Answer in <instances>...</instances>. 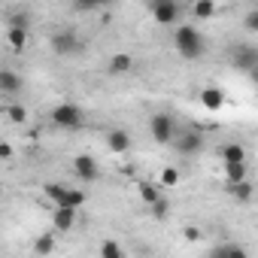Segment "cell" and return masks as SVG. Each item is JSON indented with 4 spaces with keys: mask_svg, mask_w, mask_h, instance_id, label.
Returning <instances> with one entry per match:
<instances>
[{
    "mask_svg": "<svg viewBox=\"0 0 258 258\" xmlns=\"http://www.w3.org/2000/svg\"><path fill=\"white\" fill-rule=\"evenodd\" d=\"M231 64H234L237 70L249 73V70L258 64V49H255V46H249V43H237V46L231 49Z\"/></svg>",
    "mask_w": 258,
    "mask_h": 258,
    "instance_id": "obj_5",
    "label": "cell"
},
{
    "mask_svg": "<svg viewBox=\"0 0 258 258\" xmlns=\"http://www.w3.org/2000/svg\"><path fill=\"white\" fill-rule=\"evenodd\" d=\"M225 179H228V185L246 179V161H225Z\"/></svg>",
    "mask_w": 258,
    "mask_h": 258,
    "instance_id": "obj_15",
    "label": "cell"
},
{
    "mask_svg": "<svg viewBox=\"0 0 258 258\" xmlns=\"http://www.w3.org/2000/svg\"><path fill=\"white\" fill-rule=\"evenodd\" d=\"M152 7V19L158 25H176L179 22V4L176 0H149Z\"/></svg>",
    "mask_w": 258,
    "mask_h": 258,
    "instance_id": "obj_4",
    "label": "cell"
},
{
    "mask_svg": "<svg viewBox=\"0 0 258 258\" xmlns=\"http://www.w3.org/2000/svg\"><path fill=\"white\" fill-rule=\"evenodd\" d=\"M106 146L121 155V152L131 149V137H127V131H109V134H106Z\"/></svg>",
    "mask_w": 258,
    "mask_h": 258,
    "instance_id": "obj_12",
    "label": "cell"
},
{
    "mask_svg": "<svg viewBox=\"0 0 258 258\" xmlns=\"http://www.w3.org/2000/svg\"><path fill=\"white\" fill-rule=\"evenodd\" d=\"M179 182V170L176 167H164L161 170V185H176Z\"/></svg>",
    "mask_w": 258,
    "mask_h": 258,
    "instance_id": "obj_25",
    "label": "cell"
},
{
    "mask_svg": "<svg viewBox=\"0 0 258 258\" xmlns=\"http://www.w3.org/2000/svg\"><path fill=\"white\" fill-rule=\"evenodd\" d=\"M201 106H204V109H213V112H219V109L225 106V91H222V88H216V85H207V88H201Z\"/></svg>",
    "mask_w": 258,
    "mask_h": 258,
    "instance_id": "obj_9",
    "label": "cell"
},
{
    "mask_svg": "<svg viewBox=\"0 0 258 258\" xmlns=\"http://www.w3.org/2000/svg\"><path fill=\"white\" fill-rule=\"evenodd\" d=\"M34 252H37V255H49V252H55V237H52V234H40V237L34 240Z\"/></svg>",
    "mask_w": 258,
    "mask_h": 258,
    "instance_id": "obj_19",
    "label": "cell"
},
{
    "mask_svg": "<svg viewBox=\"0 0 258 258\" xmlns=\"http://www.w3.org/2000/svg\"><path fill=\"white\" fill-rule=\"evenodd\" d=\"M73 173H76L82 182H94V179L100 176V167H97V161H94L91 155H76V158H73Z\"/></svg>",
    "mask_w": 258,
    "mask_h": 258,
    "instance_id": "obj_8",
    "label": "cell"
},
{
    "mask_svg": "<svg viewBox=\"0 0 258 258\" xmlns=\"http://www.w3.org/2000/svg\"><path fill=\"white\" fill-rule=\"evenodd\" d=\"M43 191H46V198H49V201H52V204H55V207H61V204H64V198H67V191H70V188H67V185H64V182H46V185H43Z\"/></svg>",
    "mask_w": 258,
    "mask_h": 258,
    "instance_id": "obj_14",
    "label": "cell"
},
{
    "mask_svg": "<svg viewBox=\"0 0 258 258\" xmlns=\"http://www.w3.org/2000/svg\"><path fill=\"white\" fill-rule=\"evenodd\" d=\"M249 76H252V82H255V85H258V64H255V67H252V70H249Z\"/></svg>",
    "mask_w": 258,
    "mask_h": 258,
    "instance_id": "obj_33",
    "label": "cell"
},
{
    "mask_svg": "<svg viewBox=\"0 0 258 258\" xmlns=\"http://www.w3.org/2000/svg\"><path fill=\"white\" fill-rule=\"evenodd\" d=\"M149 131H152V140L155 143H173V137H176V121L167 112H155L152 121H149Z\"/></svg>",
    "mask_w": 258,
    "mask_h": 258,
    "instance_id": "obj_3",
    "label": "cell"
},
{
    "mask_svg": "<svg viewBox=\"0 0 258 258\" xmlns=\"http://www.w3.org/2000/svg\"><path fill=\"white\" fill-rule=\"evenodd\" d=\"M73 7L76 10H97L100 4H97V0H73Z\"/></svg>",
    "mask_w": 258,
    "mask_h": 258,
    "instance_id": "obj_29",
    "label": "cell"
},
{
    "mask_svg": "<svg viewBox=\"0 0 258 258\" xmlns=\"http://www.w3.org/2000/svg\"><path fill=\"white\" fill-rule=\"evenodd\" d=\"M52 225H55V231H73V225H76V210H73V207H58L55 216H52Z\"/></svg>",
    "mask_w": 258,
    "mask_h": 258,
    "instance_id": "obj_10",
    "label": "cell"
},
{
    "mask_svg": "<svg viewBox=\"0 0 258 258\" xmlns=\"http://www.w3.org/2000/svg\"><path fill=\"white\" fill-rule=\"evenodd\" d=\"M7 115H10V121H16V124H25V118H28V109H25L22 103H13V106H7Z\"/></svg>",
    "mask_w": 258,
    "mask_h": 258,
    "instance_id": "obj_23",
    "label": "cell"
},
{
    "mask_svg": "<svg viewBox=\"0 0 258 258\" xmlns=\"http://www.w3.org/2000/svg\"><path fill=\"white\" fill-rule=\"evenodd\" d=\"M243 28H246L249 34H258V10H252V13L243 19Z\"/></svg>",
    "mask_w": 258,
    "mask_h": 258,
    "instance_id": "obj_28",
    "label": "cell"
},
{
    "mask_svg": "<svg viewBox=\"0 0 258 258\" xmlns=\"http://www.w3.org/2000/svg\"><path fill=\"white\" fill-rule=\"evenodd\" d=\"M85 204V191H79V188H70L67 191V198H64V204L61 207H73V210H79Z\"/></svg>",
    "mask_w": 258,
    "mask_h": 258,
    "instance_id": "obj_22",
    "label": "cell"
},
{
    "mask_svg": "<svg viewBox=\"0 0 258 258\" xmlns=\"http://www.w3.org/2000/svg\"><path fill=\"white\" fill-rule=\"evenodd\" d=\"M0 158H4V161H10V158H13V146H10L7 140L0 143Z\"/></svg>",
    "mask_w": 258,
    "mask_h": 258,
    "instance_id": "obj_31",
    "label": "cell"
},
{
    "mask_svg": "<svg viewBox=\"0 0 258 258\" xmlns=\"http://www.w3.org/2000/svg\"><path fill=\"white\" fill-rule=\"evenodd\" d=\"M124 255V249L118 246V243H112V240H106L103 246H100V258H121Z\"/></svg>",
    "mask_w": 258,
    "mask_h": 258,
    "instance_id": "obj_24",
    "label": "cell"
},
{
    "mask_svg": "<svg viewBox=\"0 0 258 258\" xmlns=\"http://www.w3.org/2000/svg\"><path fill=\"white\" fill-rule=\"evenodd\" d=\"M97 4H100V7H109V4H112V0H97Z\"/></svg>",
    "mask_w": 258,
    "mask_h": 258,
    "instance_id": "obj_34",
    "label": "cell"
},
{
    "mask_svg": "<svg viewBox=\"0 0 258 258\" xmlns=\"http://www.w3.org/2000/svg\"><path fill=\"white\" fill-rule=\"evenodd\" d=\"M182 234H185V240H198V237H201V231H198V228H185Z\"/></svg>",
    "mask_w": 258,
    "mask_h": 258,
    "instance_id": "obj_32",
    "label": "cell"
},
{
    "mask_svg": "<svg viewBox=\"0 0 258 258\" xmlns=\"http://www.w3.org/2000/svg\"><path fill=\"white\" fill-rule=\"evenodd\" d=\"M219 158H222V164H225V161H246V149H243L240 143H225V146L219 149Z\"/></svg>",
    "mask_w": 258,
    "mask_h": 258,
    "instance_id": "obj_13",
    "label": "cell"
},
{
    "mask_svg": "<svg viewBox=\"0 0 258 258\" xmlns=\"http://www.w3.org/2000/svg\"><path fill=\"white\" fill-rule=\"evenodd\" d=\"M52 49H55L58 55H76V52H82V40H79L73 31H58V34L52 37Z\"/></svg>",
    "mask_w": 258,
    "mask_h": 258,
    "instance_id": "obj_7",
    "label": "cell"
},
{
    "mask_svg": "<svg viewBox=\"0 0 258 258\" xmlns=\"http://www.w3.org/2000/svg\"><path fill=\"white\" fill-rule=\"evenodd\" d=\"M7 40H10V46H13L16 52H22V49H25V43H28V28H13V25H10Z\"/></svg>",
    "mask_w": 258,
    "mask_h": 258,
    "instance_id": "obj_17",
    "label": "cell"
},
{
    "mask_svg": "<svg viewBox=\"0 0 258 258\" xmlns=\"http://www.w3.org/2000/svg\"><path fill=\"white\" fill-rule=\"evenodd\" d=\"M173 46H176V52H179L185 61H198V58L204 55V49H207L204 34H201L195 25H182V28H176V34H173Z\"/></svg>",
    "mask_w": 258,
    "mask_h": 258,
    "instance_id": "obj_1",
    "label": "cell"
},
{
    "mask_svg": "<svg viewBox=\"0 0 258 258\" xmlns=\"http://www.w3.org/2000/svg\"><path fill=\"white\" fill-rule=\"evenodd\" d=\"M173 149H176L179 155H198V152L204 149V137H201L198 131H182V134L173 137Z\"/></svg>",
    "mask_w": 258,
    "mask_h": 258,
    "instance_id": "obj_6",
    "label": "cell"
},
{
    "mask_svg": "<svg viewBox=\"0 0 258 258\" xmlns=\"http://www.w3.org/2000/svg\"><path fill=\"white\" fill-rule=\"evenodd\" d=\"M152 210H155V216L161 219V216H167V201H155L152 204Z\"/></svg>",
    "mask_w": 258,
    "mask_h": 258,
    "instance_id": "obj_30",
    "label": "cell"
},
{
    "mask_svg": "<svg viewBox=\"0 0 258 258\" xmlns=\"http://www.w3.org/2000/svg\"><path fill=\"white\" fill-rule=\"evenodd\" d=\"M191 13H195V19L207 22V19H213V16H216V4H213V0H195Z\"/></svg>",
    "mask_w": 258,
    "mask_h": 258,
    "instance_id": "obj_18",
    "label": "cell"
},
{
    "mask_svg": "<svg viewBox=\"0 0 258 258\" xmlns=\"http://www.w3.org/2000/svg\"><path fill=\"white\" fill-rule=\"evenodd\" d=\"M0 91H4V94H19L22 91V76L13 73L10 67H4V70H0Z\"/></svg>",
    "mask_w": 258,
    "mask_h": 258,
    "instance_id": "obj_11",
    "label": "cell"
},
{
    "mask_svg": "<svg viewBox=\"0 0 258 258\" xmlns=\"http://www.w3.org/2000/svg\"><path fill=\"white\" fill-rule=\"evenodd\" d=\"M213 252H216V255H246L243 246H234V243H228V246H216Z\"/></svg>",
    "mask_w": 258,
    "mask_h": 258,
    "instance_id": "obj_27",
    "label": "cell"
},
{
    "mask_svg": "<svg viewBox=\"0 0 258 258\" xmlns=\"http://www.w3.org/2000/svg\"><path fill=\"white\" fill-rule=\"evenodd\" d=\"M131 55H112L109 58V73H127V70H131Z\"/></svg>",
    "mask_w": 258,
    "mask_h": 258,
    "instance_id": "obj_20",
    "label": "cell"
},
{
    "mask_svg": "<svg viewBox=\"0 0 258 258\" xmlns=\"http://www.w3.org/2000/svg\"><path fill=\"white\" fill-rule=\"evenodd\" d=\"M228 188H231V195H234L237 201H243V204H249V201H252V195H255V188H252V182H249V179H240V182H231Z\"/></svg>",
    "mask_w": 258,
    "mask_h": 258,
    "instance_id": "obj_16",
    "label": "cell"
},
{
    "mask_svg": "<svg viewBox=\"0 0 258 258\" xmlns=\"http://www.w3.org/2000/svg\"><path fill=\"white\" fill-rule=\"evenodd\" d=\"M10 25L13 28H31V16L28 13H16V16H10Z\"/></svg>",
    "mask_w": 258,
    "mask_h": 258,
    "instance_id": "obj_26",
    "label": "cell"
},
{
    "mask_svg": "<svg viewBox=\"0 0 258 258\" xmlns=\"http://www.w3.org/2000/svg\"><path fill=\"white\" fill-rule=\"evenodd\" d=\"M52 121H55L58 127L76 131V127H82V121H85V112H82L76 103H58V106L52 109Z\"/></svg>",
    "mask_w": 258,
    "mask_h": 258,
    "instance_id": "obj_2",
    "label": "cell"
},
{
    "mask_svg": "<svg viewBox=\"0 0 258 258\" xmlns=\"http://www.w3.org/2000/svg\"><path fill=\"white\" fill-rule=\"evenodd\" d=\"M140 198L146 201V207H152L155 201H161V195H158V188H155L152 182H143V185H140Z\"/></svg>",
    "mask_w": 258,
    "mask_h": 258,
    "instance_id": "obj_21",
    "label": "cell"
}]
</instances>
